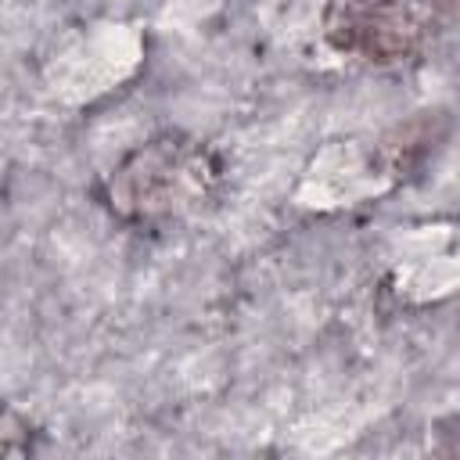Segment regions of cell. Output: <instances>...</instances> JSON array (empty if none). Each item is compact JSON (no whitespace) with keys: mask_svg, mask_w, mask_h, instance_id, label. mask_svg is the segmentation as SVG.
Masks as SVG:
<instances>
[{"mask_svg":"<svg viewBox=\"0 0 460 460\" xmlns=\"http://www.w3.org/2000/svg\"><path fill=\"white\" fill-rule=\"evenodd\" d=\"M223 183L219 155L194 133L162 129L101 180L104 208L129 226H165L201 212Z\"/></svg>","mask_w":460,"mask_h":460,"instance_id":"cell-1","label":"cell"},{"mask_svg":"<svg viewBox=\"0 0 460 460\" xmlns=\"http://www.w3.org/2000/svg\"><path fill=\"white\" fill-rule=\"evenodd\" d=\"M32 442H36L32 424L7 399H0V456H25L32 453Z\"/></svg>","mask_w":460,"mask_h":460,"instance_id":"cell-3","label":"cell"},{"mask_svg":"<svg viewBox=\"0 0 460 460\" xmlns=\"http://www.w3.org/2000/svg\"><path fill=\"white\" fill-rule=\"evenodd\" d=\"M456 0H327L320 14L323 43L374 68L410 65L453 25Z\"/></svg>","mask_w":460,"mask_h":460,"instance_id":"cell-2","label":"cell"}]
</instances>
